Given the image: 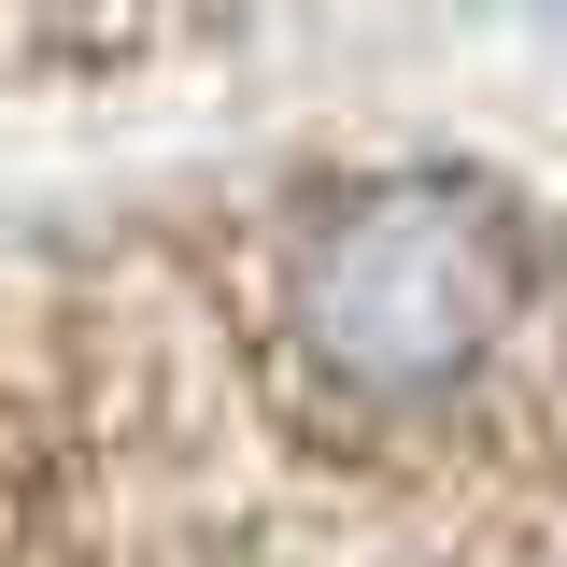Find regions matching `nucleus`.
I'll return each mask as SVG.
<instances>
[{
    "label": "nucleus",
    "instance_id": "1",
    "mask_svg": "<svg viewBox=\"0 0 567 567\" xmlns=\"http://www.w3.org/2000/svg\"><path fill=\"white\" fill-rule=\"evenodd\" d=\"M554 227L454 156L327 171L256 241V383L312 454H354V468L511 440L554 369Z\"/></svg>",
    "mask_w": 567,
    "mask_h": 567
}]
</instances>
